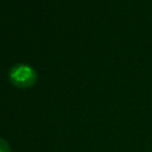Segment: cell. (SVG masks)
Returning <instances> with one entry per match:
<instances>
[{"label":"cell","mask_w":152,"mask_h":152,"mask_svg":"<svg viewBox=\"0 0 152 152\" xmlns=\"http://www.w3.org/2000/svg\"><path fill=\"white\" fill-rule=\"evenodd\" d=\"M0 152H11L10 144L2 138H0Z\"/></svg>","instance_id":"obj_2"},{"label":"cell","mask_w":152,"mask_h":152,"mask_svg":"<svg viewBox=\"0 0 152 152\" xmlns=\"http://www.w3.org/2000/svg\"><path fill=\"white\" fill-rule=\"evenodd\" d=\"M8 77L11 83L20 89H27L36 84L37 82V72L36 70L24 63H19L13 65L10 69Z\"/></svg>","instance_id":"obj_1"}]
</instances>
